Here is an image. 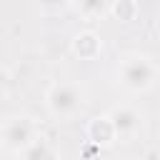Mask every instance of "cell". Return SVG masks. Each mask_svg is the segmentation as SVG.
<instances>
[{
    "label": "cell",
    "instance_id": "1",
    "mask_svg": "<svg viewBox=\"0 0 160 160\" xmlns=\"http://www.w3.org/2000/svg\"><path fill=\"white\" fill-rule=\"evenodd\" d=\"M158 75H160L158 62L145 52H125V55H120L118 68H115L118 85L130 95L150 92L158 82Z\"/></svg>",
    "mask_w": 160,
    "mask_h": 160
},
{
    "label": "cell",
    "instance_id": "2",
    "mask_svg": "<svg viewBox=\"0 0 160 160\" xmlns=\"http://www.w3.org/2000/svg\"><path fill=\"white\" fill-rule=\"evenodd\" d=\"M85 108V90L72 80H55L45 90V110L55 120H72Z\"/></svg>",
    "mask_w": 160,
    "mask_h": 160
},
{
    "label": "cell",
    "instance_id": "3",
    "mask_svg": "<svg viewBox=\"0 0 160 160\" xmlns=\"http://www.w3.org/2000/svg\"><path fill=\"white\" fill-rule=\"evenodd\" d=\"M38 132V122L30 115H10L0 122V150L18 155Z\"/></svg>",
    "mask_w": 160,
    "mask_h": 160
},
{
    "label": "cell",
    "instance_id": "4",
    "mask_svg": "<svg viewBox=\"0 0 160 160\" xmlns=\"http://www.w3.org/2000/svg\"><path fill=\"white\" fill-rule=\"evenodd\" d=\"M108 118L112 122V130H115L118 140H132L145 128L142 112L138 108H132V105H115V108L108 110Z\"/></svg>",
    "mask_w": 160,
    "mask_h": 160
},
{
    "label": "cell",
    "instance_id": "5",
    "mask_svg": "<svg viewBox=\"0 0 160 160\" xmlns=\"http://www.w3.org/2000/svg\"><path fill=\"white\" fill-rule=\"evenodd\" d=\"M85 138H88V142L95 145V148H110L112 142H118V135H115V130H112V122H110L108 112L95 115V118L88 120V125H85Z\"/></svg>",
    "mask_w": 160,
    "mask_h": 160
},
{
    "label": "cell",
    "instance_id": "6",
    "mask_svg": "<svg viewBox=\"0 0 160 160\" xmlns=\"http://www.w3.org/2000/svg\"><path fill=\"white\" fill-rule=\"evenodd\" d=\"M70 50L75 58L80 60H95L100 52H102V40L95 30H80L72 35L70 40Z\"/></svg>",
    "mask_w": 160,
    "mask_h": 160
},
{
    "label": "cell",
    "instance_id": "7",
    "mask_svg": "<svg viewBox=\"0 0 160 160\" xmlns=\"http://www.w3.org/2000/svg\"><path fill=\"white\" fill-rule=\"evenodd\" d=\"M58 155H60V150L52 145V140H48L40 132L18 152V158H25V160H50V158H58Z\"/></svg>",
    "mask_w": 160,
    "mask_h": 160
},
{
    "label": "cell",
    "instance_id": "8",
    "mask_svg": "<svg viewBox=\"0 0 160 160\" xmlns=\"http://www.w3.org/2000/svg\"><path fill=\"white\" fill-rule=\"evenodd\" d=\"M110 2L112 0H72L70 5L82 20H102L110 12Z\"/></svg>",
    "mask_w": 160,
    "mask_h": 160
},
{
    "label": "cell",
    "instance_id": "9",
    "mask_svg": "<svg viewBox=\"0 0 160 160\" xmlns=\"http://www.w3.org/2000/svg\"><path fill=\"white\" fill-rule=\"evenodd\" d=\"M140 8H138V0H112L110 2V12L118 22H132L138 18Z\"/></svg>",
    "mask_w": 160,
    "mask_h": 160
},
{
    "label": "cell",
    "instance_id": "10",
    "mask_svg": "<svg viewBox=\"0 0 160 160\" xmlns=\"http://www.w3.org/2000/svg\"><path fill=\"white\" fill-rule=\"evenodd\" d=\"M70 2H72V0H35L38 10H40V12H45V15L62 12V10H68V8H70Z\"/></svg>",
    "mask_w": 160,
    "mask_h": 160
},
{
    "label": "cell",
    "instance_id": "11",
    "mask_svg": "<svg viewBox=\"0 0 160 160\" xmlns=\"http://www.w3.org/2000/svg\"><path fill=\"white\" fill-rule=\"evenodd\" d=\"M10 82H12L10 70H8L5 65H0V100H2V98H8V92H10Z\"/></svg>",
    "mask_w": 160,
    "mask_h": 160
},
{
    "label": "cell",
    "instance_id": "12",
    "mask_svg": "<svg viewBox=\"0 0 160 160\" xmlns=\"http://www.w3.org/2000/svg\"><path fill=\"white\" fill-rule=\"evenodd\" d=\"M0 152H2V150H0Z\"/></svg>",
    "mask_w": 160,
    "mask_h": 160
}]
</instances>
